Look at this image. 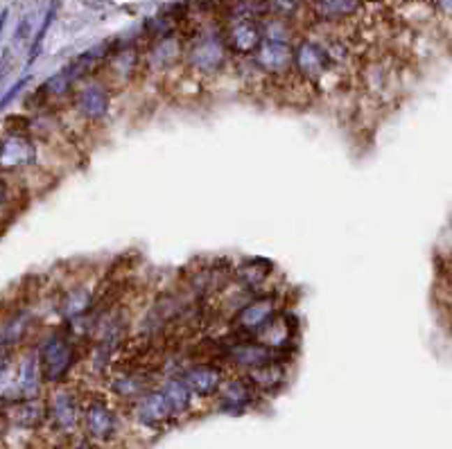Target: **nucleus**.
Returning a JSON list of instances; mask_svg holds the SVG:
<instances>
[{
  "mask_svg": "<svg viewBox=\"0 0 452 449\" xmlns=\"http://www.w3.org/2000/svg\"><path fill=\"white\" fill-rule=\"evenodd\" d=\"M75 361L77 348L73 339L66 334H52L41 343V350H38V375L50 384H57L71 375Z\"/></svg>",
  "mask_w": 452,
  "mask_h": 449,
  "instance_id": "1",
  "label": "nucleus"
},
{
  "mask_svg": "<svg viewBox=\"0 0 452 449\" xmlns=\"http://www.w3.org/2000/svg\"><path fill=\"white\" fill-rule=\"evenodd\" d=\"M281 310H278V296L274 294H261L251 298L247 305H242L233 317V330L235 337H258L269 323H272Z\"/></svg>",
  "mask_w": 452,
  "mask_h": 449,
  "instance_id": "2",
  "label": "nucleus"
},
{
  "mask_svg": "<svg viewBox=\"0 0 452 449\" xmlns=\"http://www.w3.org/2000/svg\"><path fill=\"white\" fill-rule=\"evenodd\" d=\"M228 47L222 39V34H204L195 39L188 45V66L192 70H197L201 75H215L217 70H222V66L226 61Z\"/></svg>",
  "mask_w": 452,
  "mask_h": 449,
  "instance_id": "3",
  "label": "nucleus"
},
{
  "mask_svg": "<svg viewBox=\"0 0 452 449\" xmlns=\"http://www.w3.org/2000/svg\"><path fill=\"white\" fill-rule=\"evenodd\" d=\"M133 418H136V423L140 427L159 432V429L170 427L179 416L168 402V397L161 390V386H154L140 399L133 402Z\"/></svg>",
  "mask_w": 452,
  "mask_h": 449,
  "instance_id": "4",
  "label": "nucleus"
},
{
  "mask_svg": "<svg viewBox=\"0 0 452 449\" xmlns=\"http://www.w3.org/2000/svg\"><path fill=\"white\" fill-rule=\"evenodd\" d=\"M333 63L328 47L321 43L303 39L294 45V70L305 82H319L323 75L330 73Z\"/></svg>",
  "mask_w": 452,
  "mask_h": 449,
  "instance_id": "5",
  "label": "nucleus"
},
{
  "mask_svg": "<svg viewBox=\"0 0 452 449\" xmlns=\"http://www.w3.org/2000/svg\"><path fill=\"white\" fill-rule=\"evenodd\" d=\"M82 425L93 443H111L118 434V416L102 397H93L82 411Z\"/></svg>",
  "mask_w": 452,
  "mask_h": 449,
  "instance_id": "6",
  "label": "nucleus"
},
{
  "mask_svg": "<svg viewBox=\"0 0 452 449\" xmlns=\"http://www.w3.org/2000/svg\"><path fill=\"white\" fill-rule=\"evenodd\" d=\"M222 39L228 52L240 56H251L265 41L263 23L258 18H233L222 30Z\"/></svg>",
  "mask_w": 452,
  "mask_h": 449,
  "instance_id": "7",
  "label": "nucleus"
},
{
  "mask_svg": "<svg viewBox=\"0 0 452 449\" xmlns=\"http://www.w3.org/2000/svg\"><path fill=\"white\" fill-rule=\"evenodd\" d=\"M215 397H217V409L222 413L242 416L249 409H254L261 395H258V390L245 375V377H226Z\"/></svg>",
  "mask_w": 452,
  "mask_h": 449,
  "instance_id": "8",
  "label": "nucleus"
},
{
  "mask_svg": "<svg viewBox=\"0 0 452 449\" xmlns=\"http://www.w3.org/2000/svg\"><path fill=\"white\" fill-rule=\"evenodd\" d=\"M254 61L258 70L272 75V77H283L294 70V45L290 41L265 39L254 54Z\"/></svg>",
  "mask_w": 452,
  "mask_h": 449,
  "instance_id": "9",
  "label": "nucleus"
},
{
  "mask_svg": "<svg viewBox=\"0 0 452 449\" xmlns=\"http://www.w3.org/2000/svg\"><path fill=\"white\" fill-rule=\"evenodd\" d=\"M181 377L186 379L195 397H215L226 379L224 368L213 364V361H195V364L184 368Z\"/></svg>",
  "mask_w": 452,
  "mask_h": 449,
  "instance_id": "10",
  "label": "nucleus"
},
{
  "mask_svg": "<svg viewBox=\"0 0 452 449\" xmlns=\"http://www.w3.org/2000/svg\"><path fill=\"white\" fill-rule=\"evenodd\" d=\"M150 388H154V381L150 377V372L140 366H131L127 370L115 372L109 381V390L113 397L122 399V402H136Z\"/></svg>",
  "mask_w": 452,
  "mask_h": 449,
  "instance_id": "11",
  "label": "nucleus"
},
{
  "mask_svg": "<svg viewBox=\"0 0 452 449\" xmlns=\"http://www.w3.org/2000/svg\"><path fill=\"white\" fill-rule=\"evenodd\" d=\"M36 160V147L34 142L23 136V133H14L0 140V169L14 172Z\"/></svg>",
  "mask_w": 452,
  "mask_h": 449,
  "instance_id": "12",
  "label": "nucleus"
},
{
  "mask_svg": "<svg viewBox=\"0 0 452 449\" xmlns=\"http://www.w3.org/2000/svg\"><path fill=\"white\" fill-rule=\"evenodd\" d=\"M75 104L84 118L89 120H102L111 109V93L102 82L82 84L77 89Z\"/></svg>",
  "mask_w": 452,
  "mask_h": 449,
  "instance_id": "13",
  "label": "nucleus"
},
{
  "mask_svg": "<svg viewBox=\"0 0 452 449\" xmlns=\"http://www.w3.org/2000/svg\"><path fill=\"white\" fill-rule=\"evenodd\" d=\"M245 375L258 390V395H274L287 384V361L274 359L265 366H258L254 370L245 372Z\"/></svg>",
  "mask_w": 452,
  "mask_h": 449,
  "instance_id": "14",
  "label": "nucleus"
},
{
  "mask_svg": "<svg viewBox=\"0 0 452 449\" xmlns=\"http://www.w3.org/2000/svg\"><path fill=\"white\" fill-rule=\"evenodd\" d=\"M228 280V269L222 264H204L190 275V291L197 300H206L213 294H217Z\"/></svg>",
  "mask_w": 452,
  "mask_h": 449,
  "instance_id": "15",
  "label": "nucleus"
},
{
  "mask_svg": "<svg viewBox=\"0 0 452 449\" xmlns=\"http://www.w3.org/2000/svg\"><path fill=\"white\" fill-rule=\"evenodd\" d=\"M82 411L77 397L68 390H59L54 397H52V404L48 409V416H50L52 425L59 429V432H73L77 429V425L82 423Z\"/></svg>",
  "mask_w": 452,
  "mask_h": 449,
  "instance_id": "16",
  "label": "nucleus"
},
{
  "mask_svg": "<svg viewBox=\"0 0 452 449\" xmlns=\"http://www.w3.org/2000/svg\"><path fill=\"white\" fill-rule=\"evenodd\" d=\"M272 271H274V266L269 260H263V257H251V260H245L235 269V280L242 289L258 291V287H263V282H267Z\"/></svg>",
  "mask_w": 452,
  "mask_h": 449,
  "instance_id": "17",
  "label": "nucleus"
},
{
  "mask_svg": "<svg viewBox=\"0 0 452 449\" xmlns=\"http://www.w3.org/2000/svg\"><path fill=\"white\" fill-rule=\"evenodd\" d=\"M161 390L166 393L168 397V402L172 404V409H175V413L181 418V416H186L188 411H190V404H192V390L190 386L186 384V379L181 377V375H170L166 381L161 384Z\"/></svg>",
  "mask_w": 452,
  "mask_h": 449,
  "instance_id": "18",
  "label": "nucleus"
},
{
  "mask_svg": "<svg viewBox=\"0 0 452 449\" xmlns=\"http://www.w3.org/2000/svg\"><path fill=\"white\" fill-rule=\"evenodd\" d=\"M312 7L314 14L323 18V21H342V18H349L355 12H360L362 3L360 0H314Z\"/></svg>",
  "mask_w": 452,
  "mask_h": 449,
  "instance_id": "19",
  "label": "nucleus"
},
{
  "mask_svg": "<svg viewBox=\"0 0 452 449\" xmlns=\"http://www.w3.org/2000/svg\"><path fill=\"white\" fill-rule=\"evenodd\" d=\"M179 59H181V45L172 34L154 41L152 52H150V63L154 68H170V66Z\"/></svg>",
  "mask_w": 452,
  "mask_h": 449,
  "instance_id": "20",
  "label": "nucleus"
},
{
  "mask_svg": "<svg viewBox=\"0 0 452 449\" xmlns=\"http://www.w3.org/2000/svg\"><path fill=\"white\" fill-rule=\"evenodd\" d=\"M91 307H93V296H91V291L84 289V287H80V289H73L68 296H66L61 312H64L66 319L75 321V319L84 317V314L89 312Z\"/></svg>",
  "mask_w": 452,
  "mask_h": 449,
  "instance_id": "21",
  "label": "nucleus"
},
{
  "mask_svg": "<svg viewBox=\"0 0 452 449\" xmlns=\"http://www.w3.org/2000/svg\"><path fill=\"white\" fill-rule=\"evenodd\" d=\"M45 416H48V409L43 404H38L36 399H27V402L18 404L14 409V423L18 427H27V429L38 427L45 420Z\"/></svg>",
  "mask_w": 452,
  "mask_h": 449,
  "instance_id": "22",
  "label": "nucleus"
},
{
  "mask_svg": "<svg viewBox=\"0 0 452 449\" xmlns=\"http://www.w3.org/2000/svg\"><path fill=\"white\" fill-rule=\"evenodd\" d=\"M25 326H27V319H25V317H14V319L9 321L7 326L3 328V337H0V343H3V346H7V348L16 346V343L23 339Z\"/></svg>",
  "mask_w": 452,
  "mask_h": 449,
  "instance_id": "23",
  "label": "nucleus"
},
{
  "mask_svg": "<svg viewBox=\"0 0 452 449\" xmlns=\"http://www.w3.org/2000/svg\"><path fill=\"white\" fill-rule=\"evenodd\" d=\"M267 12L274 14L276 18H287L296 14V9H299L301 0H267Z\"/></svg>",
  "mask_w": 452,
  "mask_h": 449,
  "instance_id": "24",
  "label": "nucleus"
},
{
  "mask_svg": "<svg viewBox=\"0 0 452 449\" xmlns=\"http://www.w3.org/2000/svg\"><path fill=\"white\" fill-rule=\"evenodd\" d=\"M27 82H30V77H23V79H18V82H16V86H14V89L5 93V98L0 100V111H3L5 107H9V104H12V100H14L16 95H18V93H21V91L25 89V84H27Z\"/></svg>",
  "mask_w": 452,
  "mask_h": 449,
  "instance_id": "25",
  "label": "nucleus"
},
{
  "mask_svg": "<svg viewBox=\"0 0 452 449\" xmlns=\"http://www.w3.org/2000/svg\"><path fill=\"white\" fill-rule=\"evenodd\" d=\"M9 61H12V50H9V47H7V50L3 52V59H0V84L5 82L9 68H12V66H9Z\"/></svg>",
  "mask_w": 452,
  "mask_h": 449,
  "instance_id": "26",
  "label": "nucleus"
},
{
  "mask_svg": "<svg viewBox=\"0 0 452 449\" xmlns=\"http://www.w3.org/2000/svg\"><path fill=\"white\" fill-rule=\"evenodd\" d=\"M5 192H7V188H5L3 181H0V208H3V204H5Z\"/></svg>",
  "mask_w": 452,
  "mask_h": 449,
  "instance_id": "27",
  "label": "nucleus"
},
{
  "mask_svg": "<svg viewBox=\"0 0 452 449\" xmlns=\"http://www.w3.org/2000/svg\"><path fill=\"white\" fill-rule=\"evenodd\" d=\"M5 21H7V9L3 12V16H0V32H3V27H5Z\"/></svg>",
  "mask_w": 452,
  "mask_h": 449,
  "instance_id": "28",
  "label": "nucleus"
}]
</instances>
